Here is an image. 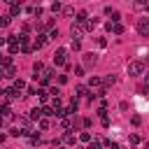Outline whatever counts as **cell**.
I'll list each match as a JSON object with an SVG mask.
<instances>
[{"label": "cell", "instance_id": "32", "mask_svg": "<svg viewBox=\"0 0 149 149\" xmlns=\"http://www.w3.org/2000/svg\"><path fill=\"white\" fill-rule=\"evenodd\" d=\"M58 149H65V147H58Z\"/></svg>", "mask_w": 149, "mask_h": 149}, {"label": "cell", "instance_id": "20", "mask_svg": "<svg viewBox=\"0 0 149 149\" xmlns=\"http://www.w3.org/2000/svg\"><path fill=\"white\" fill-rule=\"evenodd\" d=\"M79 140H81V142H91V133H86V130L79 133Z\"/></svg>", "mask_w": 149, "mask_h": 149}, {"label": "cell", "instance_id": "24", "mask_svg": "<svg viewBox=\"0 0 149 149\" xmlns=\"http://www.w3.org/2000/svg\"><path fill=\"white\" fill-rule=\"evenodd\" d=\"M135 7H137V9H149V5H147V2H142V0H137V2H135Z\"/></svg>", "mask_w": 149, "mask_h": 149}, {"label": "cell", "instance_id": "26", "mask_svg": "<svg viewBox=\"0 0 149 149\" xmlns=\"http://www.w3.org/2000/svg\"><path fill=\"white\" fill-rule=\"evenodd\" d=\"M65 142H68V144H74V135L68 133V135H65Z\"/></svg>", "mask_w": 149, "mask_h": 149}, {"label": "cell", "instance_id": "18", "mask_svg": "<svg viewBox=\"0 0 149 149\" xmlns=\"http://www.w3.org/2000/svg\"><path fill=\"white\" fill-rule=\"evenodd\" d=\"M114 81H116V77H114V74H107V77H105V86H112Z\"/></svg>", "mask_w": 149, "mask_h": 149}, {"label": "cell", "instance_id": "31", "mask_svg": "<svg viewBox=\"0 0 149 149\" xmlns=\"http://www.w3.org/2000/svg\"><path fill=\"white\" fill-rule=\"evenodd\" d=\"M144 63H147V65H149V56H147V58H144Z\"/></svg>", "mask_w": 149, "mask_h": 149}, {"label": "cell", "instance_id": "22", "mask_svg": "<svg viewBox=\"0 0 149 149\" xmlns=\"http://www.w3.org/2000/svg\"><path fill=\"white\" fill-rule=\"evenodd\" d=\"M112 30H114L116 35H121V33H123V26H121V23H114V26H112Z\"/></svg>", "mask_w": 149, "mask_h": 149}, {"label": "cell", "instance_id": "10", "mask_svg": "<svg viewBox=\"0 0 149 149\" xmlns=\"http://www.w3.org/2000/svg\"><path fill=\"white\" fill-rule=\"evenodd\" d=\"M5 98H7V100H16V98H19L16 88H7V91H5Z\"/></svg>", "mask_w": 149, "mask_h": 149}, {"label": "cell", "instance_id": "14", "mask_svg": "<svg viewBox=\"0 0 149 149\" xmlns=\"http://www.w3.org/2000/svg\"><path fill=\"white\" fill-rule=\"evenodd\" d=\"M14 74H16L14 65H7V68H5V72H2V77H14Z\"/></svg>", "mask_w": 149, "mask_h": 149}, {"label": "cell", "instance_id": "21", "mask_svg": "<svg viewBox=\"0 0 149 149\" xmlns=\"http://www.w3.org/2000/svg\"><path fill=\"white\" fill-rule=\"evenodd\" d=\"M0 65H5V68L12 65V58H9V56H0Z\"/></svg>", "mask_w": 149, "mask_h": 149}, {"label": "cell", "instance_id": "12", "mask_svg": "<svg viewBox=\"0 0 149 149\" xmlns=\"http://www.w3.org/2000/svg\"><path fill=\"white\" fill-rule=\"evenodd\" d=\"M33 72H35V77H37V74H40V77H42V72H44V65H42V63H40V61H37V63H35V65H33Z\"/></svg>", "mask_w": 149, "mask_h": 149}, {"label": "cell", "instance_id": "13", "mask_svg": "<svg viewBox=\"0 0 149 149\" xmlns=\"http://www.w3.org/2000/svg\"><path fill=\"white\" fill-rule=\"evenodd\" d=\"M16 14H21V5H16V2H12V9H9V16H16Z\"/></svg>", "mask_w": 149, "mask_h": 149}, {"label": "cell", "instance_id": "23", "mask_svg": "<svg viewBox=\"0 0 149 149\" xmlns=\"http://www.w3.org/2000/svg\"><path fill=\"white\" fill-rule=\"evenodd\" d=\"M77 93H79V95H91V93L86 91V86H77Z\"/></svg>", "mask_w": 149, "mask_h": 149}, {"label": "cell", "instance_id": "7", "mask_svg": "<svg viewBox=\"0 0 149 149\" xmlns=\"http://www.w3.org/2000/svg\"><path fill=\"white\" fill-rule=\"evenodd\" d=\"M0 114H2L5 119H14V112H12V107H9V105H5V107L0 109Z\"/></svg>", "mask_w": 149, "mask_h": 149}, {"label": "cell", "instance_id": "17", "mask_svg": "<svg viewBox=\"0 0 149 149\" xmlns=\"http://www.w3.org/2000/svg\"><path fill=\"white\" fill-rule=\"evenodd\" d=\"M40 116H42V109H40V107L30 109V119H40Z\"/></svg>", "mask_w": 149, "mask_h": 149}, {"label": "cell", "instance_id": "19", "mask_svg": "<svg viewBox=\"0 0 149 149\" xmlns=\"http://www.w3.org/2000/svg\"><path fill=\"white\" fill-rule=\"evenodd\" d=\"M61 123H63V128H70V126H72V119H70V116H63Z\"/></svg>", "mask_w": 149, "mask_h": 149}, {"label": "cell", "instance_id": "11", "mask_svg": "<svg viewBox=\"0 0 149 149\" xmlns=\"http://www.w3.org/2000/svg\"><path fill=\"white\" fill-rule=\"evenodd\" d=\"M93 26H95V19H86V21L81 23V28H84V30H93Z\"/></svg>", "mask_w": 149, "mask_h": 149}, {"label": "cell", "instance_id": "25", "mask_svg": "<svg viewBox=\"0 0 149 149\" xmlns=\"http://www.w3.org/2000/svg\"><path fill=\"white\" fill-rule=\"evenodd\" d=\"M63 14H65V16H74V9H72V7H65Z\"/></svg>", "mask_w": 149, "mask_h": 149}, {"label": "cell", "instance_id": "16", "mask_svg": "<svg viewBox=\"0 0 149 149\" xmlns=\"http://www.w3.org/2000/svg\"><path fill=\"white\" fill-rule=\"evenodd\" d=\"M14 88H16V91H23V88H26V81H23V79H14Z\"/></svg>", "mask_w": 149, "mask_h": 149}, {"label": "cell", "instance_id": "33", "mask_svg": "<svg viewBox=\"0 0 149 149\" xmlns=\"http://www.w3.org/2000/svg\"><path fill=\"white\" fill-rule=\"evenodd\" d=\"M0 77H2V74H0Z\"/></svg>", "mask_w": 149, "mask_h": 149}, {"label": "cell", "instance_id": "9", "mask_svg": "<svg viewBox=\"0 0 149 149\" xmlns=\"http://www.w3.org/2000/svg\"><path fill=\"white\" fill-rule=\"evenodd\" d=\"M51 74H54L51 70H44V72H42V77H40V81H42V84H49V81H51Z\"/></svg>", "mask_w": 149, "mask_h": 149}, {"label": "cell", "instance_id": "5", "mask_svg": "<svg viewBox=\"0 0 149 149\" xmlns=\"http://www.w3.org/2000/svg\"><path fill=\"white\" fill-rule=\"evenodd\" d=\"M19 44H21V51H23V54H28V51H30V49H33V47H30V42H28V37H26V35H19Z\"/></svg>", "mask_w": 149, "mask_h": 149}, {"label": "cell", "instance_id": "29", "mask_svg": "<svg viewBox=\"0 0 149 149\" xmlns=\"http://www.w3.org/2000/svg\"><path fill=\"white\" fill-rule=\"evenodd\" d=\"M5 121H7V119H5V116H2V114H0V128H2V126H5Z\"/></svg>", "mask_w": 149, "mask_h": 149}, {"label": "cell", "instance_id": "2", "mask_svg": "<svg viewBox=\"0 0 149 149\" xmlns=\"http://www.w3.org/2000/svg\"><path fill=\"white\" fill-rule=\"evenodd\" d=\"M65 56H68L65 49H56V54H54V63H56V65H65Z\"/></svg>", "mask_w": 149, "mask_h": 149}, {"label": "cell", "instance_id": "27", "mask_svg": "<svg viewBox=\"0 0 149 149\" xmlns=\"http://www.w3.org/2000/svg\"><path fill=\"white\" fill-rule=\"evenodd\" d=\"M9 23V16H0V26H7Z\"/></svg>", "mask_w": 149, "mask_h": 149}, {"label": "cell", "instance_id": "15", "mask_svg": "<svg viewBox=\"0 0 149 149\" xmlns=\"http://www.w3.org/2000/svg\"><path fill=\"white\" fill-rule=\"evenodd\" d=\"M88 84H91V86H95V88H100V86H102V79H100V77H91V81H88Z\"/></svg>", "mask_w": 149, "mask_h": 149}, {"label": "cell", "instance_id": "28", "mask_svg": "<svg viewBox=\"0 0 149 149\" xmlns=\"http://www.w3.org/2000/svg\"><path fill=\"white\" fill-rule=\"evenodd\" d=\"M88 149H100V142H91V144H88Z\"/></svg>", "mask_w": 149, "mask_h": 149}, {"label": "cell", "instance_id": "6", "mask_svg": "<svg viewBox=\"0 0 149 149\" xmlns=\"http://www.w3.org/2000/svg\"><path fill=\"white\" fill-rule=\"evenodd\" d=\"M47 40H49L47 35H37V40H35V44H33V47H35V49H42V47L47 44Z\"/></svg>", "mask_w": 149, "mask_h": 149}, {"label": "cell", "instance_id": "3", "mask_svg": "<svg viewBox=\"0 0 149 149\" xmlns=\"http://www.w3.org/2000/svg\"><path fill=\"white\" fill-rule=\"evenodd\" d=\"M137 33L140 35H149V19H140L137 21Z\"/></svg>", "mask_w": 149, "mask_h": 149}, {"label": "cell", "instance_id": "8", "mask_svg": "<svg viewBox=\"0 0 149 149\" xmlns=\"http://www.w3.org/2000/svg\"><path fill=\"white\" fill-rule=\"evenodd\" d=\"M95 61H98L95 54H84V63H86V65H95Z\"/></svg>", "mask_w": 149, "mask_h": 149}, {"label": "cell", "instance_id": "30", "mask_svg": "<svg viewBox=\"0 0 149 149\" xmlns=\"http://www.w3.org/2000/svg\"><path fill=\"white\" fill-rule=\"evenodd\" d=\"M2 44H5V37H0V47H2Z\"/></svg>", "mask_w": 149, "mask_h": 149}, {"label": "cell", "instance_id": "1", "mask_svg": "<svg viewBox=\"0 0 149 149\" xmlns=\"http://www.w3.org/2000/svg\"><path fill=\"white\" fill-rule=\"evenodd\" d=\"M142 72H144V63L142 61H130L128 63V74L130 77H140Z\"/></svg>", "mask_w": 149, "mask_h": 149}, {"label": "cell", "instance_id": "4", "mask_svg": "<svg viewBox=\"0 0 149 149\" xmlns=\"http://www.w3.org/2000/svg\"><path fill=\"white\" fill-rule=\"evenodd\" d=\"M70 33H72V40H79V37H81V33H84V28H81V23H72V28H70Z\"/></svg>", "mask_w": 149, "mask_h": 149}]
</instances>
